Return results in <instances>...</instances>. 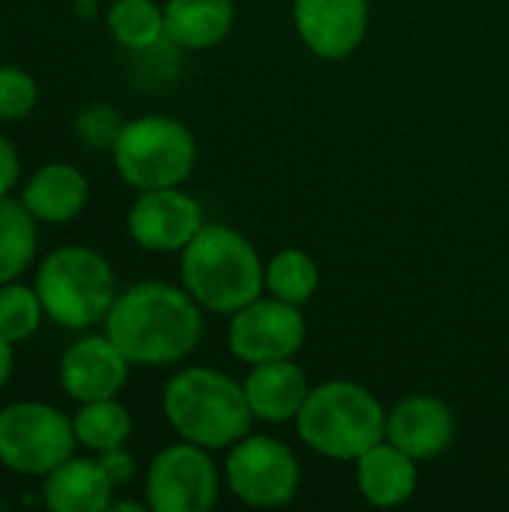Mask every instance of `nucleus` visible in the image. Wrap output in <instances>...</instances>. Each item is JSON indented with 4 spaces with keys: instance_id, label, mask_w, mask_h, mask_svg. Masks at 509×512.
Segmentation results:
<instances>
[{
    "instance_id": "1",
    "label": "nucleus",
    "mask_w": 509,
    "mask_h": 512,
    "mask_svg": "<svg viewBox=\"0 0 509 512\" xmlns=\"http://www.w3.org/2000/svg\"><path fill=\"white\" fill-rule=\"evenodd\" d=\"M204 321L198 300L168 282H138L117 294L105 336L135 366L177 363L195 351Z\"/></svg>"
},
{
    "instance_id": "2",
    "label": "nucleus",
    "mask_w": 509,
    "mask_h": 512,
    "mask_svg": "<svg viewBox=\"0 0 509 512\" xmlns=\"http://www.w3.org/2000/svg\"><path fill=\"white\" fill-rule=\"evenodd\" d=\"M162 411L171 429L198 447L225 450L249 435L252 408L246 390L207 366L177 372L162 393Z\"/></svg>"
},
{
    "instance_id": "3",
    "label": "nucleus",
    "mask_w": 509,
    "mask_h": 512,
    "mask_svg": "<svg viewBox=\"0 0 509 512\" xmlns=\"http://www.w3.org/2000/svg\"><path fill=\"white\" fill-rule=\"evenodd\" d=\"M186 291L210 312L234 315L264 291V264L255 246L234 228L207 222L183 249Z\"/></svg>"
},
{
    "instance_id": "4",
    "label": "nucleus",
    "mask_w": 509,
    "mask_h": 512,
    "mask_svg": "<svg viewBox=\"0 0 509 512\" xmlns=\"http://www.w3.org/2000/svg\"><path fill=\"white\" fill-rule=\"evenodd\" d=\"M297 435L327 459L357 462L369 447L387 438V414L366 387L327 381L309 390L297 414Z\"/></svg>"
},
{
    "instance_id": "5",
    "label": "nucleus",
    "mask_w": 509,
    "mask_h": 512,
    "mask_svg": "<svg viewBox=\"0 0 509 512\" xmlns=\"http://www.w3.org/2000/svg\"><path fill=\"white\" fill-rule=\"evenodd\" d=\"M45 315L66 330H87L111 312L117 276L108 258L90 246H60L48 252L33 282Z\"/></svg>"
},
{
    "instance_id": "6",
    "label": "nucleus",
    "mask_w": 509,
    "mask_h": 512,
    "mask_svg": "<svg viewBox=\"0 0 509 512\" xmlns=\"http://www.w3.org/2000/svg\"><path fill=\"white\" fill-rule=\"evenodd\" d=\"M117 174L147 192V189H168L180 186L195 168V138L192 132L165 114L135 117L120 126L111 144Z\"/></svg>"
},
{
    "instance_id": "7",
    "label": "nucleus",
    "mask_w": 509,
    "mask_h": 512,
    "mask_svg": "<svg viewBox=\"0 0 509 512\" xmlns=\"http://www.w3.org/2000/svg\"><path fill=\"white\" fill-rule=\"evenodd\" d=\"M72 420L45 402L0 408V465L21 477H45L75 453Z\"/></svg>"
},
{
    "instance_id": "8",
    "label": "nucleus",
    "mask_w": 509,
    "mask_h": 512,
    "mask_svg": "<svg viewBox=\"0 0 509 512\" xmlns=\"http://www.w3.org/2000/svg\"><path fill=\"white\" fill-rule=\"evenodd\" d=\"M225 480L234 498L249 507H282L300 489V462L276 438H243L231 447Z\"/></svg>"
},
{
    "instance_id": "9",
    "label": "nucleus",
    "mask_w": 509,
    "mask_h": 512,
    "mask_svg": "<svg viewBox=\"0 0 509 512\" xmlns=\"http://www.w3.org/2000/svg\"><path fill=\"white\" fill-rule=\"evenodd\" d=\"M144 492L153 512H207L219 498V471L207 447L171 444L150 462Z\"/></svg>"
},
{
    "instance_id": "10",
    "label": "nucleus",
    "mask_w": 509,
    "mask_h": 512,
    "mask_svg": "<svg viewBox=\"0 0 509 512\" xmlns=\"http://www.w3.org/2000/svg\"><path fill=\"white\" fill-rule=\"evenodd\" d=\"M306 339V321L300 306L279 297H258L249 306L237 309L228 327V348L243 363H273L291 360Z\"/></svg>"
},
{
    "instance_id": "11",
    "label": "nucleus",
    "mask_w": 509,
    "mask_h": 512,
    "mask_svg": "<svg viewBox=\"0 0 509 512\" xmlns=\"http://www.w3.org/2000/svg\"><path fill=\"white\" fill-rule=\"evenodd\" d=\"M129 234L147 252H183L207 225L201 204L180 186L147 189L129 210Z\"/></svg>"
},
{
    "instance_id": "12",
    "label": "nucleus",
    "mask_w": 509,
    "mask_h": 512,
    "mask_svg": "<svg viewBox=\"0 0 509 512\" xmlns=\"http://www.w3.org/2000/svg\"><path fill=\"white\" fill-rule=\"evenodd\" d=\"M294 27L306 48L324 60L354 54L369 27L366 0H294Z\"/></svg>"
},
{
    "instance_id": "13",
    "label": "nucleus",
    "mask_w": 509,
    "mask_h": 512,
    "mask_svg": "<svg viewBox=\"0 0 509 512\" xmlns=\"http://www.w3.org/2000/svg\"><path fill=\"white\" fill-rule=\"evenodd\" d=\"M129 378V360L108 336H84L60 357V384L81 405L114 399Z\"/></svg>"
},
{
    "instance_id": "14",
    "label": "nucleus",
    "mask_w": 509,
    "mask_h": 512,
    "mask_svg": "<svg viewBox=\"0 0 509 512\" xmlns=\"http://www.w3.org/2000/svg\"><path fill=\"white\" fill-rule=\"evenodd\" d=\"M453 435V411L435 396H408L387 414V441L417 462L441 456L453 444Z\"/></svg>"
},
{
    "instance_id": "15",
    "label": "nucleus",
    "mask_w": 509,
    "mask_h": 512,
    "mask_svg": "<svg viewBox=\"0 0 509 512\" xmlns=\"http://www.w3.org/2000/svg\"><path fill=\"white\" fill-rule=\"evenodd\" d=\"M114 501V480L99 459H66L45 474L42 504L51 512H102Z\"/></svg>"
},
{
    "instance_id": "16",
    "label": "nucleus",
    "mask_w": 509,
    "mask_h": 512,
    "mask_svg": "<svg viewBox=\"0 0 509 512\" xmlns=\"http://www.w3.org/2000/svg\"><path fill=\"white\" fill-rule=\"evenodd\" d=\"M87 177L69 165V162H48L39 171L30 174V180L21 189L24 207L33 213L36 222L63 225L75 219L87 207Z\"/></svg>"
},
{
    "instance_id": "17",
    "label": "nucleus",
    "mask_w": 509,
    "mask_h": 512,
    "mask_svg": "<svg viewBox=\"0 0 509 512\" xmlns=\"http://www.w3.org/2000/svg\"><path fill=\"white\" fill-rule=\"evenodd\" d=\"M243 390H246L252 417L264 423H288V420H297L312 387L297 363L273 360V363H258L249 372Z\"/></svg>"
},
{
    "instance_id": "18",
    "label": "nucleus",
    "mask_w": 509,
    "mask_h": 512,
    "mask_svg": "<svg viewBox=\"0 0 509 512\" xmlns=\"http://www.w3.org/2000/svg\"><path fill=\"white\" fill-rule=\"evenodd\" d=\"M417 459L387 438L357 459V486L372 507H399L417 489Z\"/></svg>"
},
{
    "instance_id": "19",
    "label": "nucleus",
    "mask_w": 509,
    "mask_h": 512,
    "mask_svg": "<svg viewBox=\"0 0 509 512\" xmlns=\"http://www.w3.org/2000/svg\"><path fill=\"white\" fill-rule=\"evenodd\" d=\"M162 12L165 36L174 45L195 51L219 45L234 24L231 0H168Z\"/></svg>"
},
{
    "instance_id": "20",
    "label": "nucleus",
    "mask_w": 509,
    "mask_h": 512,
    "mask_svg": "<svg viewBox=\"0 0 509 512\" xmlns=\"http://www.w3.org/2000/svg\"><path fill=\"white\" fill-rule=\"evenodd\" d=\"M36 255V219L24 201L0 195V285L18 279Z\"/></svg>"
},
{
    "instance_id": "21",
    "label": "nucleus",
    "mask_w": 509,
    "mask_h": 512,
    "mask_svg": "<svg viewBox=\"0 0 509 512\" xmlns=\"http://www.w3.org/2000/svg\"><path fill=\"white\" fill-rule=\"evenodd\" d=\"M75 438L81 447L93 453H105L114 447H126L132 435V417L129 411L114 399H96V402H81L78 414L72 417Z\"/></svg>"
},
{
    "instance_id": "22",
    "label": "nucleus",
    "mask_w": 509,
    "mask_h": 512,
    "mask_svg": "<svg viewBox=\"0 0 509 512\" xmlns=\"http://www.w3.org/2000/svg\"><path fill=\"white\" fill-rule=\"evenodd\" d=\"M318 264L300 249H282L264 270V285L273 297L303 306L318 291Z\"/></svg>"
},
{
    "instance_id": "23",
    "label": "nucleus",
    "mask_w": 509,
    "mask_h": 512,
    "mask_svg": "<svg viewBox=\"0 0 509 512\" xmlns=\"http://www.w3.org/2000/svg\"><path fill=\"white\" fill-rule=\"evenodd\" d=\"M108 27L126 48H150L165 36V12L153 0H114L108 9Z\"/></svg>"
},
{
    "instance_id": "24",
    "label": "nucleus",
    "mask_w": 509,
    "mask_h": 512,
    "mask_svg": "<svg viewBox=\"0 0 509 512\" xmlns=\"http://www.w3.org/2000/svg\"><path fill=\"white\" fill-rule=\"evenodd\" d=\"M42 300L36 288H27L21 282H3L0 285V336L12 345L30 339L42 324Z\"/></svg>"
},
{
    "instance_id": "25",
    "label": "nucleus",
    "mask_w": 509,
    "mask_h": 512,
    "mask_svg": "<svg viewBox=\"0 0 509 512\" xmlns=\"http://www.w3.org/2000/svg\"><path fill=\"white\" fill-rule=\"evenodd\" d=\"M39 102V84L27 69L0 66V120H21Z\"/></svg>"
},
{
    "instance_id": "26",
    "label": "nucleus",
    "mask_w": 509,
    "mask_h": 512,
    "mask_svg": "<svg viewBox=\"0 0 509 512\" xmlns=\"http://www.w3.org/2000/svg\"><path fill=\"white\" fill-rule=\"evenodd\" d=\"M120 126H123L120 117L105 105H93V108L81 111V117H78V135L90 147H111Z\"/></svg>"
},
{
    "instance_id": "27",
    "label": "nucleus",
    "mask_w": 509,
    "mask_h": 512,
    "mask_svg": "<svg viewBox=\"0 0 509 512\" xmlns=\"http://www.w3.org/2000/svg\"><path fill=\"white\" fill-rule=\"evenodd\" d=\"M99 462L108 471V477L114 480V486H123L135 477V456L126 447H114V450L99 453Z\"/></svg>"
},
{
    "instance_id": "28",
    "label": "nucleus",
    "mask_w": 509,
    "mask_h": 512,
    "mask_svg": "<svg viewBox=\"0 0 509 512\" xmlns=\"http://www.w3.org/2000/svg\"><path fill=\"white\" fill-rule=\"evenodd\" d=\"M21 177V162L15 153V144L0 135V195H9Z\"/></svg>"
},
{
    "instance_id": "29",
    "label": "nucleus",
    "mask_w": 509,
    "mask_h": 512,
    "mask_svg": "<svg viewBox=\"0 0 509 512\" xmlns=\"http://www.w3.org/2000/svg\"><path fill=\"white\" fill-rule=\"evenodd\" d=\"M12 366H15V345L0 336V390L6 387V381L12 375Z\"/></svg>"
}]
</instances>
